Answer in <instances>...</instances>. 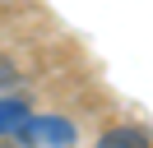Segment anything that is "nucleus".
I'll return each mask as SVG.
<instances>
[{"instance_id":"nucleus-1","label":"nucleus","mask_w":153,"mask_h":148,"mask_svg":"<svg viewBox=\"0 0 153 148\" xmlns=\"http://www.w3.org/2000/svg\"><path fill=\"white\" fill-rule=\"evenodd\" d=\"M19 139L28 148H70L79 139V130L65 116H37V120H23L19 125Z\"/></svg>"},{"instance_id":"nucleus-2","label":"nucleus","mask_w":153,"mask_h":148,"mask_svg":"<svg viewBox=\"0 0 153 148\" xmlns=\"http://www.w3.org/2000/svg\"><path fill=\"white\" fill-rule=\"evenodd\" d=\"M97 148H149V134L139 125H116V130H107L97 139Z\"/></svg>"},{"instance_id":"nucleus-3","label":"nucleus","mask_w":153,"mask_h":148,"mask_svg":"<svg viewBox=\"0 0 153 148\" xmlns=\"http://www.w3.org/2000/svg\"><path fill=\"white\" fill-rule=\"evenodd\" d=\"M28 120V102L23 97H0V139L19 134V125Z\"/></svg>"},{"instance_id":"nucleus-4","label":"nucleus","mask_w":153,"mask_h":148,"mask_svg":"<svg viewBox=\"0 0 153 148\" xmlns=\"http://www.w3.org/2000/svg\"><path fill=\"white\" fill-rule=\"evenodd\" d=\"M14 83H19V70L10 56H0V88H14Z\"/></svg>"}]
</instances>
